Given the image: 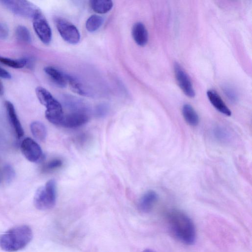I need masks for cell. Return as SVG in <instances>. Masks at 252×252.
<instances>
[{
	"label": "cell",
	"instance_id": "13",
	"mask_svg": "<svg viewBox=\"0 0 252 252\" xmlns=\"http://www.w3.org/2000/svg\"><path fill=\"white\" fill-rule=\"evenodd\" d=\"M132 36L137 44L145 46L148 40V33L145 25L141 22L135 23L131 30Z\"/></svg>",
	"mask_w": 252,
	"mask_h": 252
},
{
	"label": "cell",
	"instance_id": "15",
	"mask_svg": "<svg viewBox=\"0 0 252 252\" xmlns=\"http://www.w3.org/2000/svg\"><path fill=\"white\" fill-rule=\"evenodd\" d=\"M207 95L211 103L218 111L226 116H231L230 110L216 92L209 90L207 92Z\"/></svg>",
	"mask_w": 252,
	"mask_h": 252
},
{
	"label": "cell",
	"instance_id": "9",
	"mask_svg": "<svg viewBox=\"0 0 252 252\" xmlns=\"http://www.w3.org/2000/svg\"><path fill=\"white\" fill-rule=\"evenodd\" d=\"M174 70L176 80L182 91L188 97H194L195 91L187 73L178 63H174Z\"/></svg>",
	"mask_w": 252,
	"mask_h": 252
},
{
	"label": "cell",
	"instance_id": "16",
	"mask_svg": "<svg viewBox=\"0 0 252 252\" xmlns=\"http://www.w3.org/2000/svg\"><path fill=\"white\" fill-rule=\"evenodd\" d=\"M183 116L187 123L192 126L198 125L199 116L195 109L189 104H185L182 109Z\"/></svg>",
	"mask_w": 252,
	"mask_h": 252
},
{
	"label": "cell",
	"instance_id": "8",
	"mask_svg": "<svg viewBox=\"0 0 252 252\" xmlns=\"http://www.w3.org/2000/svg\"><path fill=\"white\" fill-rule=\"evenodd\" d=\"M21 150L26 159L32 162L38 161L42 157V151L40 146L29 137L22 141Z\"/></svg>",
	"mask_w": 252,
	"mask_h": 252
},
{
	"label": "cell",
	"instance_id": "14",
	"mask_svg": "<svg viewBox=\"0 0 252 252\" xmlns=\"http://www.w3.org/2000/svg\"><path fill=\"white\" fill-rule=\"evenodd\" d=\"M44 71L57 86L65 87L67 84V75L53 66L44 67Z\"/></svg>",
	"mask_w": 252,
	"mask_h": 252
},
{
	"label": "cell",
	"instance_id": "12",
	"mask_svg": "<svg viewBox=\"0 0 252 252\" xmlns=\"http://www.w3.org/2000/svg\"><path fill=\"white\" fill-rule=\"evenodd\" d=\"M5 106L9 122L11 124L18 138H21L24 134L23 128L17 117L13 104L9 101H5Z\"/></svg>",
	"mask_w": 252,
	"mask_h": 252
},
{
	"label": "cell",
	"instance_id": "6",
	"mask_svg": "<svg viewBox=\"0 0 252 252\" xmlns=\"http://www.w3.org/2000/svg\"><path fill=\"white\" fill-rule=\"evenodd\" d=\"M55 24L60 34L64 40L71 44L78 43L80 34L74 25L61 18L56 19Z\"/></svg>",
	"mask_w": 252,
	"mask_h": 252
},
{
	"label": "cell",
	"instance_id": "28",
	"mask_svg": "<svg viewBox=\"0 0 252 252\" xmlns=\"http://www.w3.org/2000/svg\"><path fill=\"white\" fill-rule=\"evenodd\" d=\"M9 34V30L7 26L4 23L0 22V39H6Z\"/></svg>",
	"mask_w": 252,
	"mask_h": 252
},
{
	"label": "cell",
	"instance_id": "29",
	"mask_svg": "<svg viewBox=\"0 0 252 252\" xmlns=\"http://www.w3.org/2000/svg\"><path fill=\"white\" fill-rule=\"evenodd\" d=\"M4 92L3 85L2 82L0 81V95H2Z\"/></svg>",
	"mask_w": 252,
	"mask_h": 252
},
{
	"label": "cell",
	"instance_id": "30",
	"mask_svg": "<svg viewBox=\"0 0 252 252\" xmlns=\"http://www.w3.org/2000/svg\"><path fill=\"white\" fill-rule=\"evenodd\" d=\"M142 252H155L150 249H146V250H144Z\"/></svg>",
	"mask_w": 252,
	"mask_h": 252
},
{
	"label": "cell",
	"instance_id": "24",
	"mask_svg": "<svg viewBox=\"0 0 252 252\" xmlns=\"http://www.w3.org/2000/svg\"><path fill=\"white\" fill-rule=\"evenodd\" d=\"M63 164L61 159L55 158L47 162L43 167V170L49 172L60 168Z\"/></svg>",
	"mask_w": 252,
	"mask_h": 252
},
{
	"label": "cell",
	"instance_id": "11",
	"mask_svg": "<svg viewBox=\"0 0 252 252\" xmlns=\"http://www.w3.org/2000/svg\"><path fill=\"white\" fill-rule=\"evenodd\" d=\"M158 199V193L154 190H149L140 198L138 203V208L143 213H149L153 209Z\"/></svg>",
	"mask_w": 252,
	"mask_h": 252
},
{
	"label": "cell",
	"instance_id": "17",
	"mask_svg": "<svg viewBox=\"0 0 252 252\" xmlns=\"http://www.w3.org/2000/svg\"><path fill=\"white\" fill-rule=\"evenodd\" d=\"M90 5L95 12L104 14L109 12L112 8L113 3L109 0H93L90 1Z\"/></svg>",
	"mask_w": 252,
	"mask_h": 252
},
{
	"label": "cell",
	"instance_id": "19",
	"mask_svg": "<svg viewBox=\"0 0 252 252\" xmlns=\"http://www.w3.org/2000/svg\"><path fill=\"white\" fill-rule=\"evenodd\" d=\"M27 58L13 59L0 56V62L2 63L13 68H21L27 66Z\"/></svg>",
	"mask_w": 252,
	"mask_h": 252
},
{
	"label": "cell",
	"instance_id": "26",
	"mask_svg": "<svg viewBox=\"0 0 252 252\" xmlns=\"http://www.w3.org/2000/svg\"><path fill=\"white\" fill-rule=\"evenodd\" d=\"M4 173L7 183H11L15 176V172L14 169L11 165L7 164L4 167Z\"/></svg>",
	"mask_w": 252,
	"mask_h": 252
},
{
	"label": "cell",
	"instance_id": "7",
	"mask_svg": "<svg viewBox=\"0 0 252 252\" xmlns=\"http://www.w3.org/2000/svg\"><path fill=\"white\" fill-rule=\"evenodd\" d=\"M32 25L39 39L45 44H49L52 39L51 29L40 10L33 17Z\"/></svg>",
	"mask_w": 252,
	"mask_h": 252
},
{
	"label": "cell",
	"instance_id": "20",
	"mask_svg": "<svg viewBox=\"0 0 252 252\" xmlns=\"http://www.w3.org/2000/svg\"><path fill=\"white\" fill-rule=\"evenodd\" d=\"M103 18L99 15L91 16L86 22V28L88 31L94 32L97 30L102 25Z\"/></svg>",
	"mask_w": 252,
	"mask_h": 252
},
{
	"label": "cell",
	"instance_id": "27",
	"mask_svg": "<svg viewBox=\"0 0 252 252\" xmlns=\"http://www.w3.org/2000/svg\"><path fill=\"white\" fill-rule=\"evenodd\" d=\"M109 108L105 104H101L97 106L95 109V115L99 117L105 116L108 112Z\"/></svg>",
	"mask_w": 252,
	"mask_h": 252
},
{
	"label": "cell",
	"instance_id": "18",
	"mask_svg": "<svg viewBox=\"0 0 252 252\" xmlns=\"http://www.w3.org/2000/svg\"><path fill=\"white\" fill-rule=\"evenodd\" d=\"M31 130L33 136L38 140L43 141L46 139L47 130L45 126L39 121H34L31 123Z\"/></svg>",
	"mask_w": 252,
	"mask_h": 252
},
{
	"label": "cell",
	"instance_id": "4",
	"mask_svg": "<svg viewBox=\"0 0 252 252\" xmlns=\"http://www.w3.org/2000/svg\"><path fill=\"white\" fill-rule=\"evenodd\" d=\"M56 202V183L54 180L51 179L36 190L33 204L37 209L45 211L53 208Z\"/></svg>",
	"mask_w": 252,
	"mask_h": 252
},
{
	"label": "cell",
	"instance_id": "23",
	"mask_svg": "<svg viewBox=\"0 0 252 252\" xmlns=\"http://www.w3.org/2000/svg\"><path fill=\"white\" fill-rule=\"evenodd\" d=\"M67 83L69 84L71 90L74 93L82 95H87L88 93L84 89L83 86L75 79L67 75Z\"/></svg>",
	"mask_w": 252,
	"mask_h": 252
},
{
	"label": "cell",
	"instance_id": "2",
	"mask_svg": "<svg viewBox=\"0 0 252 252\" xmlns=\"http://www.w3.org/2000/svg\"><path fill=\"white\" fill-rule=\"evenodd\" d=\"M32 231L27 225L14 227L0 235V248L7 252L20 251L31 242Z\"/></svg>",
	"mask_w": 252,
	"mask_h": 252
},
{
	"label": "cell",
	"instance_id": "5",
	"mask_svg": "<svg viewBox=\"0 0 252 252\" xmlns=\"http://www.w3.org/2000/svg\"><path fill=\"white\" fill-rule=\"evenodd\" d=\"M0 2L14 14L24 17L33 18L40 10L36 5L27 0H3Z\"/></svg>",
	"mask_w": 252,
	"mask_h": 252
},
{
	"label": "cell",
	"instance_id": "22",
	"mask_svg": "<svg viewBox=\"0 0 252 252\" xmlns=\"http://www.w3.org/2000/svg\"><path fill=\"white\" fill-rule=\"evenodd\" d=\"M213 133L215 139L220 142H228L230 139L229 132L224 127L216 126L214 128Z\"/></svg>",
	"mask_w": 252,
	"mask_h": 252
},
{
	"label": "cell",
	"instance_id": "21",
	"mask_svg": "<svg viewBox=\"0 0 252 252\" xmlns=\"http://www.w3.org/2000/svg\"><path fill=\"white\" fill-rule=\"evenodd\" d=\"M15 35L17 38L27 43L32 41V37L29 30L24 26L19 25L17 27L15 30Z\"/></svg>",
	"mask_w": 252,
	"mask_h": 252
},
{
	"label": "cell",
	"instance_id": "3",
	"mask_svg": "<svg viewBox=\"0 0 252 252\" xmlns=\"http://www.w3.org/2000/svg\"><path fill=\"white\" fill-rule=\"evenodd\" d=\"M35 93L39 102L46 108V118L51 123L61 126L64 116L61 103L43 87H37Z\"/></svg>",
	"mask_w": 252,
	"mask_h": 252
},
{
	"label": "cell",
	"instance_id": "1",
	"mask_svg": "<svg viewBox=\"0 0 252 252\" xmlns=\"http://www.w3.org/2000/svg\"><path fill=\"white\" fill-rule=\"evenodd\" d=\"M166 220L171 233L179 241L187 245L195 243V227L187 214L179 210H171L167 214Z\"/></svg>",
	"mask_w": 252,
	"mask_h": 252
},
{
	"label": "cell",
	"instance_id": "10",
	"mask_svg": "<svg viewBox=\"0 0 252 252\" xmlns=\"http://www.w3.org/2000/svg\"><path fill=\"white\" fill-rule=\"evenodd\" d=\"M88 120L86 112L75 111L64 116L61 126L66 128H76L85 125Z\"/></svg>",
	"mask_w": 252,
	"mask_h": 252
},
{
	"label": "cell",
	"instance_id": "25",
	"mask_svg": "<svg viewBox=\"0 0 252 252\" xmlns=\"http://www.w3.org/2000/svg\"><path fill=\"white\" fill-rule=\"evenodd\" d=\"M223 92L227 98L232 102H235L238 99V96L235 90L229 86L223 87Z\"/></svg>",
	"mask_w": 252,
	"mask_h": 252
}]
</instances>
